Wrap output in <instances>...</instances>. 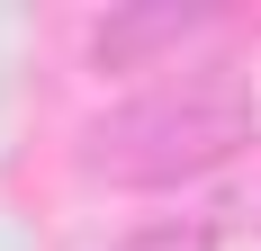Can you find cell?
Returning a JSON list of instances; mask_svg holds the SVG:
<instances>
[{
  "label": "cell",
  "instance_id": "obj_1",
  "mask_svg": "<svg viewBox=\"0 0 261 251\" xmlns=\"http://www.w3.org/2000/svg\"><path fill=\"white\" fill-rule=\"evenodd\" d=\"M252 90L225 72H198V81H162V90H135V99L99 108L81 125V179L99 189H180V179L216 171L252 144Z\"/></svg>",
  "mask_w": 261,
  "mask_h": 251
},
{
  "label": "cell",
  "instance_id": "obj_2",
  "mask_svg": "<svg viewBox=\"0 0 261 251\" xmlns=\"http://www.w3.org/2000/svg\"><path fill=\"white\" fill-rule=\"evenodd\" d=\"M216 27V9L207 0H153V9H117V18H99L90 27V63L99 72H135L144 54H162V45H180V36H207Z\"/></svg>",
  "mask_w": 261,
  "mask_h": 251
},
{
  "label": "cell",
  "instance_id": "obj_3",
  "mask_svg": "<svg viewBox=\"0 0 261 251\" xmlns=\"http://www.w3.org/2000/svg\"><path fill=\"white\" fill-rule=\"evenodd\" d=\"M117 251H216V242H207V225H153V233H135Z\"/></svg>",
  "mask_w": 261,
  "mask_h": 251
}]
</instances>
